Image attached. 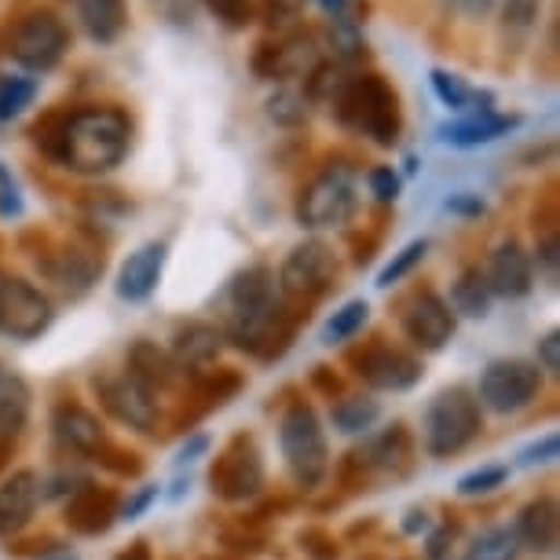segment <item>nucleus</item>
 <instances>
[{
	"mask_svg": "<svg viewBox=\"0 0 560 560\" xmlns=\"http://www.w3.org/2000/svg\"><path fill=\"white\" fill-rule=\"evenodd\" d=\"M165 260H168L165 242H143V246H136L118 271V298L132 304L151 298L165 275Z\"/></svg>",
	"mask_w": 560,
	"mask_h": 560,
	"instance_id": "nucleus-16",
	"label": "nucleus"
},
{
	"mask_svg": "<svg viewBox=\"0 0 560 560\" xmlns=\"http://www.w3.org/2000/svg\"><path fill=\"white\" fill-rule=\"evenodd\" d=\"M557 458V432H546L542 440L532 443L527 451H521V465L524 469H535V465H546Z\"/></svg>",
	"mask_w": 560,
	"mask_h": 560,
	"instance_id": "nucleus-42",
	"label": "nucleus"
},
{
	"mask_svg": "<svg viewBox=\"0 0 560 560\" xmlns=\"http://www.w3.org/2000/svg\"><path fill=\"white\" fill-rule=\"evenodd\" d=\"M121 560H147V546H136L132 553H125Z\"/></svg>",
	"mask_w": 560,
	"mask_h": 560,
	"instance_id": "nucleus-50",
	"label": "nucleus"
},
{
	"mask_svg": "<svg viewBox=\"0 0 560 560\" xmlns=\"http://www.w3.org/2000/svg\"><path fill=\"white\" fill-rule=\"evenodd\" d=\"M516 553H521V538L513 527H491L469 546V560H516Z\"/></svg>",
	"mask_w": 560,
	"mask_h": 560,
	"instance_id": "nucleus-33",
	"label": "nucleus"
},
{
	"mask_svg": "<svg viewBox=\"0 0 560 560\" xmlns=\"http://www.w3.org/2000/svg\"><path fill=\"white\" fill-rule=\"evenodd\" d=\"M499 4H502V34L524 37L535 30L546 0H499Z\"/></svg>",
	"mask_w": 560,
	"mask_h": 560,
	"instance_id": "nucleus-35",
	"label": "nucleus"
},
{
	"mask_svg": "<svg viewBox=\"0 0 560 560\" xmlns=\"http://www.w3.org/2000/svg\"><path fill=\"white\" fill-rule=\"evenodd\" d=\"M34 140L51 162L78 176H103L125 162L132 147V118L114 103L51 110L34 125Z\"/></svg>",
	"mask_w": 560,
	"mask_h": 560,
	"instance_id": "nucleus-1",
	"label": "nucleus"
},
{
	"mask_svg": "<svg viewBox=\"0 0 560 560\" xmlns=\"http://www.w3.org/2000/svg\"><path fill=\"white\" fill-rule=\"evenodd\" d=\"M70 26L62 23L59 12L51 8H30V12L15 15L12 23L4 26V37H0V51L12 56L26 73H48L56 70L62 56L70 51Z\"/></svg>",
	"mask_w": 560,
	"mask_h": 560,
	"instance_id": "nucleus-3",
	"label": "nucleus"
},
{
	"mask_svg": "<svg viewBox=\"0 0 560 560\" xmlns=\"http://www.w3.org/2000/svg\"><path fill=\"white\" fill-rule=\"evenodd\" d=\"M100 268L103 264H96L92 260V253H84V249H62L59 253V268H56V275H59V282L67 287L70 293H84L96 282V275H100Z\"/></svg>",
	"mask_w": 560,
	"mask_h": 560,
	"instance_id": "nucleus-30",
	"label": "nucleus"
},
{
	"mask_svg": "<svg viewBox=\"0 0 560 560\" xmlns=\"http://www.w3.org/2000/svg\"><path fill=\"white\" fill-rule=\"evenodd\" d=\"M505 477H510L505 465H483V469L465 472V477L458 480V494H465V499H472V494H488L494 488H502Z\"/></svg>",
	"mask_w": 560,
	"mask_h": 560,
	"instance_id": "nucleus-37",
	"label": "nucleus"
},
{
	"mask_svg": "<svg viewBox=\"0 0 560 560\" xmlns=\"http://www.w3.org/2000/svg\"><path fill=\"white\" fill-rule=\"evenodd\" d=\"M447 4L462 19H469V23H483V19H491V12L499 8V0H447Z\"/></svg>",
	"mask_w": 560,
	"mask_h": 560,
	"instance_id": "nucleus-43",
	"label": "nucleus"
},
{
	"mask_svg": "<svg viewBox=\"0 0 560 560\" xmlns=\"http://www.w3.org/2000/svg\"><path fill=\"white\" fill-rule=\"evenodd\" d=\"M37 92H40L37 78H26V73H4V78H0V121H12L26 107H34Z\"/></svg>",
	"mask_w": 560,
	"mask_h": 560,
	"instance_id": "nucleus-29",
	"label": "nucleus"
},
{
	"mask_svg": "<svg viewBox=\"0 0 560 560\" xmlns=\"http://www.w3.org/2000/svg\"><path fill=\"white\" fill-rule=\"evenodd\" d=\"M451 304H454V312L472 315V319L488 315V308H491V290H488V282H483V271L480 268H465L458 275V282H454V290H451Z\"/></svg>",
	"mask_w": 560,
	"mask_h": 560,
	"instance_id": "nucleus-26",
	"label": "nucleus"
},
{
	"mask_svg": "<svg viewBox=\"0 0 560 560\" xmlns=\"http://www.w3.org/2000/svg\"><path fill=\"white\" fill-rule=\"evenodd\" d=\"M404 330L418 348H425V352H440V348L454 337L451 304L432 290L415 293L410 304L404 308Z\"/></svg>",
	"mask_w": 560,
	"mask_h": 560,
	"instance_id": "nucleus-12",
	"label": "nucleus"
},
{
	"mask_svg": "<svg viewBox=\"0 0 560 560\" xmlns=\"http://www.w3.org/2000/svg\"><path fill=\"white\" fill-rule=\"evenodd\" d=\"M154 499H158V488H143V491L136 494V499H132L129 505H125V513H121V516H125V521H136V516H140V513H143L147 505H151Z\"/></svg>",
	"mask_w": 560,
	"mask_h": 560,
	"instance_id": "nucleus-46",
	"label": "nucleus"
},
{
	"mask_svg": "<svg viewBox=\"0 0 560 560\" xmlns=\"http://www.w3.org/2000/svg\"><path fill=\"white\" fill-rule=\"evenodd\" d=\"M538 385H542L538 366L524 363V359H502V363H491L483 370L480 404L494 415H513V410H524L532 404Z\"/></svg>",
	"mask_w": 560,
	"mask_h": 560,
	"instance_id": "nucleus-11",
	"label": "nucleus"
},
{
	"mask_svg": "<svg viewBox=\"0 0 560 560\" xmlns=\"http://www.w3.org/2000/svg\"><path fill=\"white\" fill-rule=\"evenodd\" d=\"M366 184H370V195L377 198V202H396L399 191H404V179L393 165H374L366 173Z\"/></svg>",
	"mask_w": 560,
	"mask_h": 560,
	"instance_id": "nucleus-39",
	"label": "nucleus"
},
{
	"mask_svg": "<svg viewBox=\"0 0 560 560\" xmlns=\"http://www.w3.org/2000/svg\"><path fill=\"white\" fill-rule=\"evenodd\" d=\"M480 432V404L465 388H447L432 399L425 415V447L436 458H451L462 447H469Z\"/></svg>",
	"mask_w": 560,
	"mask_h": 560,
	"instance_id": "nucleus-6",
	"label": "nucleus"
},
{
	"mask_svg": "<svg viewBox=\"0 0 560 560\" xmlns=\"http://www.w3.org/2000/svg\"><path fill=\"white\" fill-rule=\"evenodd\" d=\"M264 483V465L260 454L249 440H235L231 447L220 454L217 469H213V488L224 494L228 502H238L253 494Z\"/></svg>",
	"mask_w": 560,
	"mask_h": 560,
	"instance_id": "nucleus-14",
	"label": "nucleus"
},
{
	"mask_svg": "<svg viewBox=\"0 0 560 560\" xmlns=\"http://www.w3.org/2000/svg\"><path fill=\"white\" fill-rule=\"evenodd\" d=\"M78 23L96 45H114L129 30V0H73Z\"/></svg>",
	"mask_w": 560,
	"mask_h": 560,
	"instance_id": "nucleus-20",
	"label": "nucleus"
},
{
	"mask_svg": "<svg viewBox=\"0 0 560 560\" xmlns=\"http://www.w3.org/2000/svg\"><path fill=\"white\" fill-rule=\"evenodd\" d=\"M516 125H521V118H516V114L488 110V114H465V118H454L447 125H440L436 136L447 147H458V151H472V147H483V143L502 140V136L513 132Z\"/></svg>",
	"mask_w": 560,
	"mask_h": 560,
	"instance_id": "nucleus-18",
	"label": "nucleus"
},
{
	"mask_svg": "<svg viewBox=\"0 0 560 560\" xmlns=\"http://www.w3.org/2000/svg\"><path fill=\"white\" fill-rule=\"evenodd\" d=\"M513 532L521 538V546L535 549V553H549V549L557 546V502L553 499L532 502L521 513V521H516Z\"/></svg>",
	"mask_w": 560,
	"mask_h": 560,
	"instance_id": "nucleus-23",
	"label": "nucleus"
},
{
	"mask_svg": "<svg viewBox=\"0 0 560 560\" xmlns=\"http://www.w3.org/2000/svg\"><path fill=\"white\" fill-rule=\"evenodd\" d=\"M51 326V304L26 279L0 275V334L12 341H34Z\"/></svg>",
	"mask_w": 560,
	"mask_h": 560,
	"instance_id": "nucleus-9",
	"label": "nucleus"
},
{
	"mask_svg": "<svg viewBox=\"0 0 560 560\" xmlns=\"http://www.w3.org/2000/svg\"><path fill=\"white\" fill-rule=\"evenodd\" d=\"M429 81H432V92H436V100H440L447 110H454V114H462V110H469V114H488V110H494V92H488V89H472V84L465 81L462 73L443 70V67H432V70H429Z\"/></svg>",
	"mask_w": 560,
	"mask_h": 560,
	"instance_id": "nucleus-21",
	"label": "nucleus"
},
{
	"mask_svg": "<svg viewBox=\"0 0 560 560\" xmlns=\"http://www.w3.org/2000/svg\"><path fill=\"white\" fill-rule=\"evenodd\" d=\"M538 363H542V370H549V374L560 370V334L557 330L538 341Z\"/></svg>",
	"mask_w": 560,
	"mask_h": 560,
	"instance_id": "nucleus-44",
	"label": "nucleus"
},
{
	"mask_svg": "<svg viewBox=\"0 0 560 560\" xmlns=\"http://www.w3.org/2000/svg\"><path fill=\"white\" fill-rule=\"evenodd\" d=\"M264 107H268V118L275 125H282V129H301L312 114V103L298 84H282V89H275V96L264 103Z\"/></svg>",
	"mask_w": 560,
	"mask_h": 560,
	"instance_id": "nucleus-27",
	"label": "nucleus"
},
{
	"mask_svg": "<svg viewBox=\"0 0 560 560\" xmlns=\"http://www.w3.org/2000/svg\"><path fill=\"white\" fill-rule=\"evenodd\" d=\"M359 374H363L366 385L382 388V393H404V388L418 385L421 366L410 355L396 352V348L377 345V348H370V352H363V359H359Z\"/></svg>",
	"mask_w": 560,
	"mask_h": 560,
	"instance_id": "nucleus-17",
	"label": "nucleus"
},
{
	"mask_svg": "<svg viewBox=\"0 0 560 560\" xmlns=\"http://www.w3.org/2000/svg\"><path fill=\"white\" fill-rule=\"evenodd\" d=\"M315 4L323 8V15H326V19H334V15L348 12V8H352V0H315Z\"/></svg>",
	"mask_w": 560,
	"mask_h": 560,
	"instance_id": "nucleus-49",
	"label": "nucleus"
},
{
	"mask_svg": "<svg viewBox=\"0 0 560 560\" xmlns=\"http://www.w3.org/2000/svg\"><path fill=\"white\" fill-rule=\"evenodd\" d=\"M326 48H330V59L341 62L348 70L370 59V48L363 37V19H359L352 8L326 23Z\"/></svg>",
	"mask_w": 560,
	"mask_h": 560,
	"instance_id": "nucleus-22",
	"label": "nucleus"
},
{
	"mask_svg": "<svg viewBox=\"0 0 560 560\" xmlns=\"http://www.w3.org/2000/svg\"><path fill=\"white\" fill-rule=\"evenodd\" d=\"M26 388L23 382H8V377H0V436H15L19 425L26 421Z\"/></svg>",
	"mask_w": 560,
	"mask_h": 560,
	"instance_id": "nucleus-34",
	"label": "nucleus"
},
{
	"mask_svg": "<svg viewBox=\"0 0 560 560\" xmlns=\"http://www.w3.org/2000/svg\"><path fill=\"white\" fill-rule=\"evenodd\" d=\"M100 396L107 410L118 421L132 429H151L158 421V399H154V388L143 382V377H136L132 370L129 374H118V377H107V382L100 385Z\"/></svg>",
	"mask_w": 560,
	"mask_h": 560,
	"instance_id": "nucleus-13",
	"label": "nucleus"
},
{
	"mask_svg": "<svg viewBox=\"0 0 560 560\" xmlns=\"http://www.w3.org/2000/svg\"><path fill=\"white\" fill-rule=\"evenodd\" d=\"M538 264H546L549 275L557 271V235H549L542 246H538Z\"/></svg>",
	"mask_w": 560,
	"mask_h": 560,
	"instance_id": "nucleus-47",
	"label": "nucleus"
},
{
	"mask_svg": "<svg viewBox=\"0 0 560 560\" xmlns=\"http://www.w3.org/2000/svg\"><path fill=\"white\" fill-rule=\"evenodd\" d=\"M425 253H429V238H415V242H407V246L399 249L396 257L385 264L382 275H377V287H382V290L396 287V282L404 279V275H410V271L418 268L421 260H425Z\"/></svg>",
	"mask_w": 560,
	"mask_h": 560,
	"instance_id": "nucleus-36",
	"label": "nucleus"
},
{
	"mask_svg": "<svg viewBox=\"0 0 560 560\" xmlns=\"http://www.w3.org/2000/svg\"><path fill=\"white\" fill-rule=\"evenodd\" d=\"M348 67H341V62L334 59H319L315 67L304 73V96H308V103H334V96L341 92V84L348 81Z\"/></svg>",
	"mask_w": 560,
	"mask_h": 560,
	"instance_id": "nucleus-28",
	"label": "nucleus"
},
{
	"mask_svg": "<svg viewBox=\"0 0 560 560\" xmlns=\"http://www.w3.org/2000/svg\"><path fill=\"white\" fill-rule=\"evenodd\" d=\"M231 298V337L238 345L257 341L275 319V275L264 264L238 271L228 287Z\"/></svg>",
	"mask_w": 560,
	"mask_h": 560,
	"instance_id": "nucleus-7",
	"label": "nucleus"
},
{
	"mask_svg": "<svg viewBox=\"0 0 560 560\" xmlns=\"http://www.w3.org/2000/svg\"><path fill=\"white\" fill-rule=\"evenodd\" d=\"M377 415H382L377 399H370V396H348V399H341V404L334 407V425H337V432L352 436V432H366L370 425H374Z\"/></svg>",
	"mask_w": 560,
	"mask_h": 560,
	"instance_id": "nucleus-31",
	"label": "nucleus"
},
{
	"mask_svg": "<svg viewBox=\"0 0 560 560\" xmlns=\"http://www.w3.org/2000/svg\"><path fill=\"white\" fill-rule=\"evenodd\" d=\"M304 8H308V0H264L260 19L268 30H282V26L298 23V19L304 15Z\"/></svg>",
	"mask_w": 560,
	"mask_h": 560,
	"instance_id": "nucleus-38",
	"label": "nucleus"
},
{
	"mask_svg": "<svg viewBox=\"0 0 560 560\" xmlns=\"http://www.w3.org/2000/svg\"><path fill=\"white\" fill-rule=\"evenodd\" d=\"M366 319H370V304L366 301H348V304H341V308L334 312V319L326 323L323 345H341V341H348V337H355L366 326Z\"/></svg>",
	"mask_w": 560,
	"mask_h": 560,
	"instance_id": "nucleus-32",
	"label": "nucleus"
},
{
	"mask_svg": "<svg viewBox=\"0 0 560 560\" xmlns=\"http://www.w3.org/2000/svg\"><path fill=\"white\" fill-rule=\"evenodd\" d=\"M56 436L67 443V447L89 454V451H96L103 443V429H100V421L89 415V410L62 407L56 415Z\"/></svg>",
	"mask_w": 560,
	"mask_h": 560,
	"instance_id": "nucleus-24",
	"label": "nucleus"
},
{
	"mask_svg": "<svg viewBox=\"0 0 560 560\" xmlns=\"http://www.w3.org/2000/svg\"><path fill=\"white\" fill-rule=\"evenodd\" d=\"M447 209H451V213H458V217H480L483 213V198L472 195V191H458V195L447 198Z\"/></svg>",
	"mask_w": 560,
	"mask_h": 560,
	"instance_id": "nucleus-45",
	"label": "nucleus"
},
{
	"mask_svg": "<svg viewBox=\"0 0 560 560\" xmlns=\"http://www.w3.org/2000/svg\"><path fill=\"white\" fill-rule=\"evenodd\" d=\"M279 447H282V458L290 465L293 480L304 483V488H315V483L326 477V436L312 407L298 404L282 415Z\"/></svg>",
	"mask_w": 560,
	"mask_h": 560,
	"instance_id": "nucleus-5",
	"label": "nucleus"
},
{
	"mask_svg": "<svg viewBox=\"0 0 560 560\" xmlns=\"http://www.w3.org/2000/svg\"><path fill=\"white\" fill-rule=\"evenodd\" d=\"M323 59V40L315 30H290V34L279 37H264L257 40L249 56V70L257 73L260 81H293L304 78L315 62Z\"/></svg>",
	"mask_w": 560,
	"mask_h": 560,
	"instance_id": "nucleus-8",
	"label": "nucleus"
},
{
	"mask_svg": "<svg viewBox=\"0 0 560 560\" xmlns=\"http://www.w3.org/2000/svg\"><path fill=\"white\" fill-rule=\"evenodd\" d=\"M483 282H488L491 298L516 301V298H527V293H532L535 268H532V257H527V249L521 246V242L510 238L491 253L488 271H483Z\"/></svg>",
	"mask_w": 560,
	"mask_h": 560,
	"instance_id": "nucleus-15",
	"label": "nucleus"
},
{
	"mask_svg": "<svg viewBox=\"0 0 560 560\" xmlns=\"http://www.w3.org/2000/svg\"><path fill=\"white\" fill-rule=\"evenodd\" d=\"M206 447H209V440H206V436H195L191 443H184V447H179L176 462H179V465H184V462H195V454H198V451H206Z\"/></svg>",
	"mask_w": 560,
	"mask_h": 560,
	"instance_id": "nucleus-48",
	"label": "nucleus"
},
{
	"mask_svg": "<svg viewBox=\"0 0 560 560\" xmlns=\"http://www.w3.org/2000/svg\"><path fill=\"white\" fill-rule=\"evenodd\" d=\"M334 118L374 147H396L404 132V107L396 84L377 70H352L334 96Z\"/></svg>",
	"mask_w": 560,
	"mask_h": 560,
	"instance_id": "nucleus-2",
	"label": "nucleus"
},
{
	"mask_svg": "<svg viewBox=\"0 0 560 560\" xmlns=\"http://www.w3.org/2000/svg\"><path fill=\"white\" fill-rule=\"evenodd\" d=\"M334 282H337V257L319 238L301 242V246L282 260L279 287L287 298H304V301L323 298Z\"/></svg>",
	"mask_w": 560,
	"mask_h": 560,
	"instance_id": "nucleus-10",
	"label": "nucleus"
},
{
	"mask_svg": "<svg viewBox=\"0 0 560 560\" xmlns=\"http://www.w3.org/2000/svg\"><path fill=\"white\" fill-rule=\"evenodd\" d=\"M206 8L231 30H242L253 23V0H206Z\"/></svg>",
	"mask_w": 560,
	"mask_h": 560,
	"instance_id": "nucleus-40",
	"label": "nucleus"
},
{
	"mask_svg": "<svg viewBox=\"0 0 560 560\" xmlns=\"http://www.w3.org/2000/svg\"><path fill=\"white\" fill-rule=\"evenodd\" d=\"M173 352H176L179 366H202V363H209V359H217L220 334L206 323H187L184 330L176 334Z\"/></svg>",
	"mask_w": 560,
	"mask_h": 560,
	"instance_id": "nucleus-25",
	"label": "nucleus"
},
{
	"mask_svg": "<svg viewBox=\"0 0 560 560\" xmlns=\"http://www.w3.org/2000/svg\"><path fill=\"white\" fill-rule=\"evenodd\" d=\"M40 502V477L37 472H12V480L0 483V535H15L34 521Z\"/></svg>",
	"mask_w": 560,
	"mask_h": 560,
	"instance_id": "nucleus-19",
	"label": "nucleus"
},
{
	"mask_svg": "<svg viewBox=\"0 0 560 560\" xmlns=\"http://www.w3.org/2000/svg\"><path fill=\"white\" fill-rule=\"evenodd\" d=\"M359 206L355 195V173L348 165H326L298 198V220L301 228H341L352 220Z\"/></svg>",
	"mask_w": 560,
	"mask_h": 560,
	"instance_id": "nucleus-4",
	"label": "nucleus"
},
{
	"mask_svg": "<svg viewBox=\"0 0 560 560\" xmlns=\"http://www.w3.org/2000/svg\"><path fill=\"white\" fill-rule=\"evenodd\" d=\"M51 560H78V557H73V553H62V557H51Z\"/></svg>",
	"mask_w": 560,
	"mask_h": 560,
	"instance_id": "nucleus-51",
	"label": "nucleus"
},
{
	"mask_svg": "<svg viewBox=\"0 0 560 560\" xmlns=\"http://www.w3.org/2000/svg\"><path fill=\"white\" fill-rule=\"evenodd\" d=\"M23 217V191H19L12 168L0 162V220H15Z\"/></svg>",
	"mask_w": 560,
	"mask_h": 560,
	"instance_id": "nucleus-41",
	"label": "nucleus"
}]
</instances>
